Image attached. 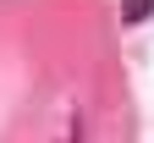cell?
<instances>
[{
  "label": "cell",
  "instance_id": "6da1fadb",
  "mask_svg": "<svg viewBox=\"0 0 154 143\" xmlns=\"http://www.w3.org/2000/svg\"><path fill=\"white\" fill-rule=\"evenodd\" d=\"M121 17H127V22H143V17H154V0H127Z\"/></svg>",
  "mask_w": 154,
  "mask_h": 143
}]
</instances>
